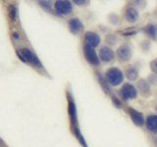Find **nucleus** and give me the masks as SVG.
<instances>
[{
	"label": "nucleus",
	"instance_id": "nucleus-1",
	"mask_svg": "<svg viewBox=\"0 0 157 147\" xmlns=\"http://www.w3.org/2000/svg\"><path fill=\"white\" fill-rule=\"evenodd\" d=\"M67 97H68V113H69V117H70L73 131H74V134H75L76 137L78 139V141L81 142V144L83 147H87L86 141H85V139H83V137H82L81 131H80V129H78V126L77 108H76L75 101H74L72 95L69 92L67 93Z\"/></svg>",
	"mask_w": 157,
	"mask_h": 147
},
{
	"label": "nucleus",
	"instance_id": "nucleus-2",
	"mask_svg": "<svg viewBox=\"0 0 157 147\" xmlns=\"http://www.w3.org/2000/svg\"><path fill=\"white\" fill-rule=\"evenodd\" d=\"M17 54L24 62H28L37 68H42V64L40 63V61H39L38 57L31 50V49L22 48L17 52Z\"/></svg>",
	"mask_w": 157,
	"mask_h": 147
},
{
	"label": "nucleus",
	"instance_id": "nucleus-3",
	"mask_svg": "<svg viewBox=\"0 0 157 147\" xmlns=\"http://www.w3.org/2000/svg\"><path fill=\"white\" fill-rule=\"evenodd\" d=\"M124 80L123 73L117 68H111L106 72V81L112 85H119Z\"/></svg>",
	"mask_w": 157,
	"mask_h": 147
},
{
	"label": "nucleus",
	"instance_id": "nucleus-4",
	"mask_svg": "<svg viewBox=\"0 0 157 147\" xmlns=\"http://www.w3.org/2000/svg\"><path fill=\"white\" fill-rule=\"evenodd\" d=\"M55 10L57 14L62 15V16H67V15L71 14L73 8L71 2L65 1V0H58L55 3Z\"/></svg>",
	"mask_w": 157,
	"mask_h": 147
},
{
	"label": "nucleus",
	"instance_id": "nucleus-5",
	"mask_svg": "<svg viewBox=\"0 0 157 147\" xmlns=\"http://www.w3.org/2000/svg\"><path fill=\"white\" fill-rule=\"evenodd\" d=\"M83 55H85L86 61L90 64H91V65L93 66L99 65V58H98L97 54L93 48L85 45L83 46Z\"/></svg>",
	"mask_w": 157,
	"mask_h": 147
},
{
	"label": "nucleus",
	"instance_id": "nucleus-6",
	"mask_svg": "<svg viewBox=\"0 0 157 147\" xmlns=\"http://www.w3.org/2000/svg\"><path fill=\"white\" fill-rule=\"evenodd\" d=\"M85 43L88 47L94 48L99 45L100 43V37L98 34L92 32H87L85 36Z\"/></svg>",
	"mask_w": 157,
	"mask_h": 147
},
{
	"label": "nucleus",
	"instance_id": "nucleus-7",
	"mask_svg": "<svg viewBox=\"0 0 157 147\" xmlns=\"http://www.w3.org/2000/svg\"><path fill=\"white\" fill-rule=\"evenodd\" d=\"M121 94L125 99H134L136 97V89L130 83H125L121 89Z\"/></svg>",
	"mask_w": 157,
	"mask_h": 147
},
{
	"label": "nucleus",
	"instance_id": "nucleus-8",
	"mask_svg": "<svg viewBox=\"0 0 157 147\" xmlns=\"http://www.w3.org/2000/svg\"><path fill=\"white\" fill-rule=\"evenodd\" d=\"M129 115L131 117L132 121L134 122V124L136 126H141L142 125L144 124V116H142L141 113L136 111L135 109H132V108H130L129 109Z\"/></svg>",
	"mask_w": 157,
	"mask_h": 147
},
{
	"label": "nucleus",
	"instance_id": "nucleus-9",
	"mask_svg": "<svg viewBox=\"0 0 157 147\" xmlns=\"http://www.w3.org/2000/svg\"><path fill=\"white\" fill-rule=\"evenodd\" d=\"M99 57L102 61L104 62H110L114 59V52H113L109 47L104 46L100 49L99 51Z\"/></svg>",
	"mask_w": 157,
	"mask_h": 147
},
{
	"label": "nucleus",
	"instance_id": "nucleus-10",
	"mask_svg": "<svg viewBox=\"0 0 157 147\" xmlns=\"http://www.w3.org/2000/svg\"><path fill=\"white\" fill-rule=\"evenodd\" d=\"M117 55L121 60L123 61H128L132 56V51L131 48L128 45H122L119 49L117 50Z\"/></svg>",
	"mask_w": 157,
	"mask_h": 147
},
{
	"label": "nucleus",
	"instance_id": "nucleus-11",
	"mask_svg": "<svg viewBox=\"0 0 157 147\" xmlns=\"http://www.w3.org/2000/svg\"><path fill=\"white\" fill-rule=\"evenodd\" d=\"M69 28L73 33H78L83 28V24L78 19L74 18L69 21Z\"/></svg>",
	"mask_w": 157,
	"mask_h": 147
},
{
	"label": "nucleus",
	"instance_id": "nucleus-12",
	"mask_svg": "<svg viewBox=\"0 0 157 147\" xmlns=\"http://www.w3.org/2000/svg\"><path fill=\"white\" fill-rule=\"evenodd\" d=\"M137 88H139V91L141 95L148 96L150 94V86L148 82L145 81L144 80H140L137 82Z\"/></svg>",
	"mask_w": 157,
	"mask_h": 147
},
{
	"label": "nucleus",
	"instance_id": "nucleus-13",
	"mask_svg": "<svg viewBox=\"0 0 157 147\" xmlns=\"http://www.w3.org/2000/svg\"><path fill=\"white\" fill-rule=\"evenodd\" d=\"M125 16H126V19L128 20V22L135 23L136 22V20L139 19V13H137V11L135 8L130 7L126 10Z\"/></svg>",
	"mask_w": 157,
	"mask_h": 147
},
{
	"label": "nucleus",
	"instance_id": "nucleus-14",
	"mask_svg": "<svg viewBox=\"0 0 157 147\" xmlns=\"http://www.w3.org/2000/svg\"><path fill=\"white\" fill-rule=\"evenodd\" d=\"M146 126L150 131L157 132V116L151 115L146 119Z\"/></svg>",
	"mask_w": 157,
	"mask_h": 147
},
{
	"label": "nucleus",
	"instance_id": "nucleus-15",
	"mask_svg": "<svg viewBox=\"0 0 157 147\" xmlns=\"http://www.w3.org/2000/svg\"><path fill=\"white\" fill-rule=\"evenodd\" d=\"M145 32L152 38L157 37V26L156 24H148L145 28Z\"/></svg>",
	"mask_w": 157,
	"mask_h": 147
},
{
	"label": "nucleus",
	"instance_id": "nucleus-16",
	"mask_svg": "<svg viewBox=\"0 0 157 147\" xmlns=\"http://www.w3.org/2000/svg\"><path fill=\"white\" fill-rule=\"evenodd\" d=\"M126 74H127V77H128V78H129V80L135 81L136 78L137 77V74H139V73H137V70H136L135 67H130L127 70Z\"/></svg>",
	"mask_w": 157,
	"mask_h": 147
},
{
	"label": "nucleus",
	"instance_id": "nucleus-17",
	"mask_svg": "<svg viewBox=\"0 0 157 147\" xmlns=\"http://www.w3.org/2000/svg\"><path fill=\"white\" fill-rule=\"evenodd\" d=\"M9 16L10 18L12 19V21H16L17 19V8L11 5V6L9 7Z\"/></svg>",
	"mask_w": 157,
	"mask_h": 147
},
{
	"label": "nucleus",
	"instance_id": "nucleus-18",
	"mask_svg": "<svg viewBox=\"0 0 157 147\" xmlns=\"http://www.w3.org/2000/svg\"><path fill=\"white\" fill-rule=\"evenodd\" d=\"M150 69L155 75H157V59H154L153 61L150 62Z\"/></svg>",
	"mask_w": 157,
	"mask_h": 147
},
{
	"label": "nucleus",
	"instance_id": "nucleus-19",
	"mask_svg": "<svg viewBox=\"0 0 157 147\" xmlns=\"http://www.w3.org/2000/svg\"><path fill=\"white\" fill-rule=\"evenodd\" d=\"M74 3H76L78 5H83L85 3H87V2L86 1H78V0H75V1H74Z\"/></svg>",
	"mask_w": 157,
	"mask_h": 147
},
{
	"label": "nucleus",
	"instance_id": "nucleus-20",
	"mask_svg": "<svg viewBox=\"0 0 157 147\" xmlns=\"http://www.w3.org/2000/svg\"><path fill=\"white\" fill-rule=\"evenodd\" d=\"M13 37L16 39H20V34L18 32H13Z\"/></svg>",
	"mask_w": 157,
	"mask_h": 147
}]
</instances>
